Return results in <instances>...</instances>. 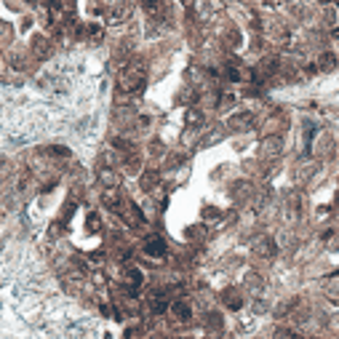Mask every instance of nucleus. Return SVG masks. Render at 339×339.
Returning <instances> with one entry per match:
<instances>
[{"mask_svg": "<svg viewBox=\"0 0 339 339\" xmlns=\"http://www.w3.org/2000/svg\"><path fill=\"white\" fill-rule=\"evenodd\" d=\"M93 11L105 19L107 24H120V22L128 19L131 6H128V0H99V3L93 6Z\"/></svg>", "mask_w": 339, "mask_h": 339, "instance_id": "nucleus-2", "label": "nucleus"}, {"mask_svg": "<svg viewBox=\"0 0 339 339\" xmlns=\"http://www.w3.org/2000/svg\"><path fill=\"white\" fill-rule=\"evenodd\" d=\"M51 51H54V45H51L49 37H43V35H35L32 37V54L37 56V59H49Z\"/></svg>", "mask_w": 339, "mask_h": 339, "instance_id": "nucleus-9", "label": "nucleus"}, {"mask_svg": "<svg viewBox=\"0 0 339 339\" xmlns=\"http://www.w3.org/2000/svg\"><path fill=\"white\" fill-rule=\"evenodd\" d=\"M182 3H190V0H182Z\"/></svg>", "mask_w": 339, "mask_h": 339, "instance_id": "nucleus-25", "label": "nucleus"}, {"mask_svg": "<svg viewBox=\"0 0 339 339\" xmlns=\"http://www.w3.org/2000/svg\"><path fill=\"white\" fill-rule=\"evenodd\" d=\"M123 283L128 286V288H139V286H142L144 283V275H142V270H139V267H126L123 270Z\"/></svg>", "mask_w": 339, "mask_h": 339, "instance_id": "nucleus-11", "label": "nucleus"}, {"mask_svg": "<svg viewBox=\"0 0 339 339\" xmlns=\"http://www.w3.org/2000/svg\"><path fill=\"white\" fill-rule=\"evenodd\" d=\"M222 299H224V305H227V307H232V310H238L243 302H240V294H238V291H232V288H227V291H224V294H222Z\"/></svg>", "mask_w": 339, "mask_h": 339, "instance_id": "nucleus-14", "label": "nucleus"}, {"mask_svg": "<svg viewBox=\"0 0 339 339\" xmlns=\"http://www.w3.org/2000/svg\"><path fill=\"white\" fill-rule=\"evenodd\" d=\"M102 203L107 206V209H112V211H118L120 206H123V198H120V192H118V187H105V192H102Z\"/></svg>", "mask_w": 339, "mask_h": 339, "instance_id": "nucleus-10", "label": "nucleus"}, {"mask_svg": "<svg viewBox=\"0 0 339 339\" xmlns=\"http://www.w3.org/2000/svg\"><path fill=\"white\" fill-rule=\"evenodd\" d=\"M86 227H88V232H99L102 227H105V224H102V216H99V214H88Z\"/></svg>", "mask_w": 339, "mask_h": 339, "instance_id": "nucleus-19", "label": "nucleus"}, {"mask_svg": "<svg viewBox=\"0 0 339 339\" xmlns=\"http://www.w3.org/2000/svg\"><path fill=\"white\" fill-rule=\"evenodd\" d=\"M262 147H265V155H267V158H272V155H278V153H280L283 142H280V139H267V142L262 144Z\"/></svg>", "mask_w": 339, "mask_h": 339, "instance_id": "nucleus-17", "label": "nucleus"}, {"mask_svg": "<svg viewBox=\"0 0 339 339\" xmlns=\"http://www.w3.org/2000/svg\"><path fill=\"white\" fill-rule=\"evenodd\" d=\"M275 238H270V235H262V238L254 243V254L262 259H270V257H275Z\"/></svg>", "mask_w": 339, "mask_h": 339, "instance_id": "nucleus-4", "label": "nucleus"}, {"mask_svg": "<svg viewBox=\"0 0 339 339\" xmlns=\"http://www.w3.org/2000/svg\"><path fill=\"white\" fill-rule=\"evenodd\" d=\"M158 184H161V174H158V171H147V174L142 176V187H144L147 192H153Z\"/></svg>", "mask_w": 339, "mask_h": 339, "instance_id": "nucleus-13", "label": "nucleus"}, {"mask_svg": "<svg viewBox=\"0 0 339 339\" xmlns=\"http://www.w3.org/2000/svg\"><path fill=\"white\" fill-rule=\"evenodd\" d=\"M334 64H336V56L334 54H321V56H318V70L328 72V70H334Z\"/></svg>", "mask_w": 339, "mask_h": 339, "instance_id": "nucleus-16", "label": "nucleus"}, {"mask_svg": "<svg viewBox=\"0 0 339 339\" xmlns=\"http://www.w3.org/2000/svg\"><path fill=\"white\" fill-rule=\"evenodd\" d=\"M144 254H147V257H155V259L166 257V240L158 238V235L147 238V240H144Z\"/></svg>", "mask_w": 339, "mask_h": 339, "instance_id": "nucleus-8", "label": "nucleus"}, {"mask_svg": "<svg viewBox=\"0 0 339 339\" xmlns=\"http://www.w3.org/2000/svg\"><path fill=\"white\" fill-rule=\"evenodd\" d=\"M99 179H102V184H107V187H118L120 184V176L112 171V168H105V171L99 174Z\"/></svg>", "mask_w": 339, "mask_h": 339, "instance_id": "nucleus-15", "label": "nucleus"}, {"mask_svg": "<svg viewBox=\"0 0 339 339\" xmlns=\"http://www.w3.org/2000/svg\"><path fill=\"white\" fill-rule=\"evenodd\" d=\"M120 216H123V222L128 224L131 230H139V227H144V214H142V209L134 203V201H123V206H120Z\"/></svg>", "mask_w": 339, "mask_h": 339, "instance_id": "nucleus-3", "label": "nucleus"}, {"mask_svg": "<svg viewBox=\"0 0 339 339\" xmlns=\"http://www.w3.org/2000/svg\"><path fill=\"white\" fill-rule=\"evenodd\" d=\"M219 321H222V318H219V315H216V313H209V326H214V328H219V326H222Z\"/></svg>", "mask_w": 339, "mask_h": 339, "instance_id": "nucleus-22", "label": "nucleus"}, {"mask_svg": "<svg viewBox=\"0 0 339 339\" xmlns=\"http://www.w3.org/2000/svg\"><path fill=\"white\" fill-rule=\"evenodd\" d=\"M187 123L198 126V123H201V112H198V110H190V112H187Z\"/></svg>", "mask_w": 339, "mask_h": 339, "instance_id": "nucleus-20", "label": "nucleus"}, {"mask_svg": "<svg viewBox=\"0 0 339 339\" xmlns=\"http://www.w3.org/2000/svg\"><path fill=\"white\" fill-rule=\"evenodd\" d=\"M51 155H56V158H70L67 147H51Z\"/></svg>", "mask_w": 339, "mask_h": 339, "instance_id": "nucleus-21", "label": "nucleus"}, {"mask_svg": "<svg viewBox=\"0 0 339 339\" xmlns=\"http://www.w3.org/2000/svg\"><path fill=\"white\" fill-rule=\"evenodd\" d=\"M174 313L176 321H190V315H192V307L187 299H176V302H171V307H168Z\"/></svg>", "mask_w": 339, "mask_h": 339, "instance_id": "nucleus-12", "label": "nucleus"}, {"mask_svg": "<svg viewBox=\"0 0 339 339\" xmlns=\"http://www.w3.org/2000/svg\"><path fill=\"white\" fill-rule=\"evenodd\" d=\"M168 307H171V305H168V299L163 294H153V297H147V302H144V310L150 315H161V313H166Z\"/></svg>", "mask_w": 339, "mask_h": 339, "instance_id": "nucleus-7", "label": "nucleus"}, {"mask_svg": "<svg viewBox=\"0 0 339 339\" xmlns=\"http://www.w3.org/2000/svg\"><path fill=\"white\" fill-rule=\"evenodd\" d=\"M272 336H275V339H302L294 328H283V326H278L275 331H272Z\"/></svg>", "mask_w": 339, "mask_h": 339, "instance_id": "nucleus-18", "label": "nucleus"}, {"mask_svg": "<svg viewBox=\"0 0 339 339\" xmlns=\"http://www.w3.org/2000/svg\"><path fill=\"white\" fill-rule=\"evenodd\" d=\"M336 206H339V195H336Z\"/></svg>", "mask_w": 339, "mask_h": 339, "instance_id": "nucleus-24", "label": "nucleus"}, {"mask_svg": "<svg viewBox=\"0 0 339 339\" xmlns=\"http://www.w3.org/2000/svg\"><path fill=\"white\" fill-rule=\"evenodd\" d=\"M147 86V70L142 64H126L123 70L118 72V88L120 93H139Z\"/></svg>", "mask_w": 339, "mask_h": 339, "instance_id": "nucleus-1", "label": "nucleus"}, {"mask_svg": "<svg viewBox=\"0 0 339 339\" xmlns=\"http://www.w3.org/2000/svg\"><path fill=\"white\" fill-rule=\"evenodd\" d=\"M227 126L232 131H249L254 126V115H251V112H235V115L227 118Z\"/></svg>", "mask_w": 339, "mask_h": 339, "instance_id": "nucleus-6", "label": "nucleus"}, {"mask_svg": "<svg viewBox=\"0 0 339 339\" xmlns=\"http://www.w3.org/2000/svg\"><path fill=\"white\" fill-rule=\"evenodd\" d=\"M142 8L150 19H163L168 14V0H142Z\"/></svg>", "mask_w": 339, "mask_h": 339, "instance_id": "nucleus-5", "label": "nucleus"}, {"mask_svg": "<svg viewBox=\"0 0 339 339\" xmlns=\"http://www.w3.org/2000/svg\"><path fill=\"white\" fill-rule=\"evenodd\" d=\"M318 3H331V0H318Z\"/></svg>", "mask_w": 339, "mask_h": 339, "instance_id": "nucleus-23", "label": "nucleus"}]
</instances>
